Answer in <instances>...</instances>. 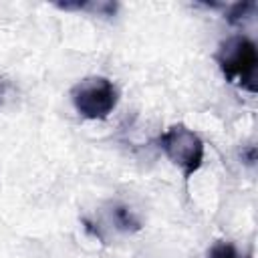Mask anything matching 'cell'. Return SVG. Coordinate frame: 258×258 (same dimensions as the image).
<instances>
[{
	"instance_id": "cell-3",
	"label": "cell",
	"mask_w": 258,
	"mask_h": 258,
	"mask_svg": "<svg viewBox=\"0 0 258 258\" xmlns=\"http://www.w3.org/2000/svg\"><path fill=\"white\" fill-rule=\"evenodd\" d=\"M73 105L85 119H107L117 107L119 91L107 77H87L79 81L71 91Z\"/></svg>"
},
{
	"instance_id": "cell-5",
	"label": "cell",
	"mask_w": 258,
	"mask_h": 258,
	"mask_svg": "<svg viewBox=\"0 0 258 258\" xmlns=\"http://www.w3.org/2000/svg\"><path fill=\"white\" fill-rule=\"evenodd\" d=\"M113 222L117 224L119 230L123 232H137L141 228L139 220L133 216V212L127 206H115L113 208Z\"/></svg>"
},
{
	"instance_id": "cell-1",
	"label": "cell",
	"mask_w": 258,
	"mask_h": 258,
	"mask_svg": "<svg viewBox=\"0 0 258 258\" xmlns=\"http://www.w3.org/2000/svg\"><path fill=\"white\" fill-rule=\"evenodd\" d=\"M216 62L228 83L238 85L248 93H256L258 52L256 44L248 36L236 34L226 38L216 52Z\"/></svg>"
},
{
	"instance_id": "cell-8",
	"label": "cell",
	"mask_w": 258,
	"mask_h": 258,
	"mask_svg": "<svg viewBox=\"0 0 258 258\" xmlns=\"http://www.w3.org/2000/svg\"><path fill=\"white\" fill-rule=\"evenodd\" d=\"M6 87H8V83H6L4 79H0V103H2V99H4V93H6Z\"/></svg>"
},
{
	"instance_id": "cell-2",
	"label": "cell",
	"mask_w": 258,
	"mask_h": 258,
	"mask_svg": "<svg viewBox=\"0 0 258 258\" xmlns=\"http://www.w3.org/2000/svg\"><path fill=\"white\" fill-rule=\"evenodd\" d=\"M161 151L167 155V159L181 169L183 177L189 179L204 161V141L200 135L191 129H187L183 123H175L167 127L159 139H157Z\"/></svg>"
},
{
	"instance_id": "cell-4",
	"label": "cell",
	"mask_w": 258,
	"mask_h": 258,
	"mask_svg": "<svg viewBox=\"0 0 258 258\" xmlns=\"http://www.w3.org/2000/svg\"><path fill=\"white\" fill-rule=\"evenodd\" d=\"M60 10H89L97 16H115L117 4L115 2H103V0H93V2H58L56 4Z\"/></svg>"
},
{
	"instance_id": "cell-7",
	"label": "cell",
	"mask_w": 258,
	"mask_h": 258,
	"mask_svg": "<svg viewBox=\"0 0 258 258\" xmlns=\"http://www.w3.org/2000/svg\"><path fill=\"white\" fill-rule=\"evenodd\" d=\"M210 258H240V256H238V252H236V248H234L232 244L220 242V244H216V246L212 248Z\"/></svg>"
},
{
	"instance_id": "cell-6",
	"label": "cell",
	"mask_w": 258,
	"mask_h": 258,
	"mask_svg": "<svg viewBox=\"0 0 258 258\" xmlns=\"http://www.w3.org/2000/svg\"><path fill=\"white\" fill-rule=\"evenodd\" d=\"M254 6H256V4L250 2V0H246V2H236V4L226 6V20L232 22V24H238V22H242L244 18L250 16V12L254 10Z\"/></svg>"
}]
</instances>
